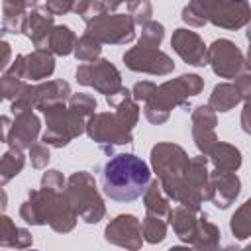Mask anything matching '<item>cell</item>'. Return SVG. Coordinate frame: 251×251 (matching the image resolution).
I'll return each mask as SVG.
<instances>
[{"label":"cell","instance_id":"6da1fadb","mask_svg":"<svg viewBox=\"0 0 251 251\" xmlns=\"http://www.w3.org/2000/svg\"><path fill=\"white\" fill-rule=\"evenodd\" d=\"M151 182V171L145 161L131 153L112 157L102 169V192L116 202L137 200Z\"/></svg>","mask_w":251,"mask_h":251}]
</instances>
